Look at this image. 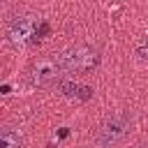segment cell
<instances>
[{"instance_id": "1", "label": "cell", "mask_w": 148, "mask_h": 148, "mask_svg": "<svg viewBox=\"0 0 148 148\" xmlns=\"http://www.w3.org/2000/svg\"><path fill=\"white\" fill-rule=\"evenodd\" d=\"M130 127H132L130 113H125V111L113 113V116H109V118L102 120V125L95 132V141L102 148H113L120 141H125V136L130 134Z\"/></svg>"}, {"instance_id": "5", "label": "cell", "mask_w": 148, "mask_h": 148, "mask_svg": "<svg viewBox=\"0 0 148 148\" xmlns=\"http://www.w3.org/2000/svg\"><path fill=\"white\" fill-rule=\"evenodd\" d=\"M23 146V139L16 130L12 127H2L0 132V148H21Z\"/></svg>"}, {"instance_id": "7", "label": "cell", "mask_w": 148, "mask_h": 148, "mask_svg": "<svg viewBox=\"0 0 148 148\" xmlns=\"http://www.w3.org/2000/svg\"><path fill=\"white\" fill-rule=\"evenodd\" d=\"M136 148H148V146H146V143H139V146H136Z\"/></svg>"}, {"instance_id": "6", "label": "cell", "mask_w": 148, "mask_h": 148, "mask_svg": "<svg viewBox=\"0 0 148 148\" xmlns=\"http://www.w3.org/2000/svg\"><path fill=\"white\" fill-rule=\"evenodd\" d=\"M62 90H65V95H76L79 86L76 83H62Z\"/></svg>"}, {"instance_id": "2", "label": "cell", "mask_w": 148, "mask_h": 148, "mask_svg": "<svg viewBox=\"0 0 148 148\" xmlns=\"http://www.w3.org/2000/svg\"><path fill=\"white\" fill-rule=\"evenodd\" d=\"M97 60L99 58L90 46H72L58 56V67L65 72H90Z\"/></svg>"}, {"instance_id": "4", "label": "cell", "mask_w": 148, "mask_h": 148, "mask_svg": "<svg viewBox=\"0 0 148 148\" xmlns=\"http://www.w3.org/2000/svg\"><path fill=\"white\" fill-rule=\"evenodd\" d=\"M30 30H32V21H30L28 16H21V18H14V21L9 23L7 35L12 37V42H18V39L28 37V35H30Z\"/></svg>"}, {"instance_id": "3", "label": "cell", "mask_w": 148, "mask_h": 148, "mask_svg": "<svg viewBox=\"0 0 148 148\" xmlns=\"http://www.w3.org/2000/svg\"><path fill=\"white\" fill-rule=\"evenodd\" d=\"M60 67H58V62H51V60H39L37 65H35V81L39 83V86H46L53 76H56V72H58Z\"/></svg>"}]
</instances>
